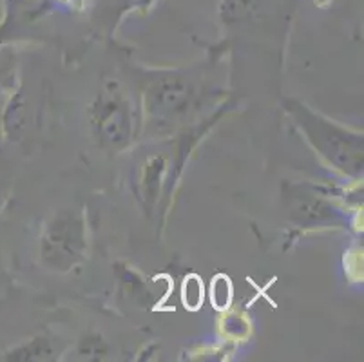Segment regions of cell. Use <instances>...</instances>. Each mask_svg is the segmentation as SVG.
I'll return each instance as SVG.
<instances>
[{
    "mask_svg": "<svg viewBox=\"0 0 364 362\" xmlns=\"http://www.w3.org/2000/svg\"><path fill=\"white\" fill-rule=\"evenodd\" d=\"M92 131L104 147L120 149L131 138V112L117 85L107 84L91 109Z\"/></svg>",
    "mask_w": 364,
    "mask_h": 362,
    "instance_id": "3957f363",
    "label": "cell"
},
{
    "mask_svg": "<svg viewBox=\"0 0 364 362\" xmlns=\"http://www.w3.org/2000/svg\"><path fill=\"white\" fill-rule=\"evenodd\" d=\"M292 218L299 223H316L326 218H332V207L323 199L312 198L310 194L296 196L292 201Z\"/></svg>",
    "mask_w": 364,
    "mask_h": 362,
    "instance_id": "5b68a950",
    "label": "cell"
},
{
    "mask_svg": "<svg viewBox=\"0 0 364 362\" xmlns=\"http://www.w3.org/2000/svg\"><path fill=\"white\" fill-rule=\"evenodd\" d=\"M294 112L299 116L301 127L306 129L310 139L330 161L348 172H359L363 169V139L359 136H348V132L323 122L306 107L294 109Z\"/></svg>",
    "mask_w": 364,
    "mask_h": 362,
    "instance_id": "7a4b0ae2",
    "label": "cell"
},
{
    "mask_svg": "<svg viewBox=\"0 0 364 362\" xmlns=\"http://www.w3.org/2000/svg\"><path fill=\"white\" fill-rule=\"evenodd\" d=\"M87 250L85 221L80 212H56L48 221L42 234L41 254L46 267L51 270L68 272L84 259Z\"/></svg>",
    "mask_w": 364,
    "mask_h": 362,
    "instance_id": "6da1fadb",
    "label": "cell"
},
{
    "mask_svg": "<svg viewBox=\"0 0 364 362\" xmlns=\"http://www.w3.org/2000/svg\"><path fill=\"white\" fill-rule=\"evenodd\" d=\"M193 87L188 82L178 76L158 80L149 92V109L152 115L161 119H171L181 116L191 105Z\"/></svg>",
    "mask_w": 364,
    "mask_h": 362,
    "instance_id": "277c9868",
    "label": "cell"
},
{
    "mask_svg": "<svg viewBox=\"0 0 364 362\" xmlns=\"http://www.w3.org/2000/svg\"><path fill=\"white\" fill-rule=\"evenodd\" d=\"M181 295H183L185 307L191 308V310H198L200 308V304L203 303V284H201L198 275H188L185 279Z\"/></svg>",
    "mask_w": 364,
    "mask_h": 362,
    "instance_id": "52a82bcc",
    "label": "cell"
},
{
    "mask_svg": "<svg viewBox=\"0 0 364 362\" xmlns=\"http://www.w3.org/2000/svg\"><path fill=\"white\" fill-rule=\"evenodd\" d=\"M230 295H232V288L228 284L227 277H218L214 279L213 284V303L218 308H227L230 303Z\"/></svg>",
    "mask_w": 364,
    "mask_h": 362,
    "instance_id": "ba28073f",
    "label": "cell"
},
{
    "mask_svg": "<svg viewBox=\"0 0 364 362\" xmlns=\"http://www.w3.org/2000/svg\"><path fill=\"white\" fill-rule=\"evenodd\" d=\"M21 353H24L26 357L22 358H46L51 355V348L48 346V341L46 339H36V341H33V343H29V346H26L24 351H21Z\"/></svg>",
    "mask_w": 364,
    "mask_h": 362,
    "instance_id": "9c48e42d",
    "label": "cell"
},
{
    "mask_svg": "<svg viewBox=\"0 0 364 362\" xmlns=\"http://www.w3.org/2000/svg\"><path fill=\"white\" fill-rule=\"evenodd\" d=\"M165 167H167V161H165L164 156H152L147 159L144 167V176H141V187H144V196L147 199L156 198L165 174Z\"/></svg>",
    "mask_w": 364,
    "mask_h": 362,
    "instance_id": "8992f818",
    "label": "cell"
}]
</instances>
